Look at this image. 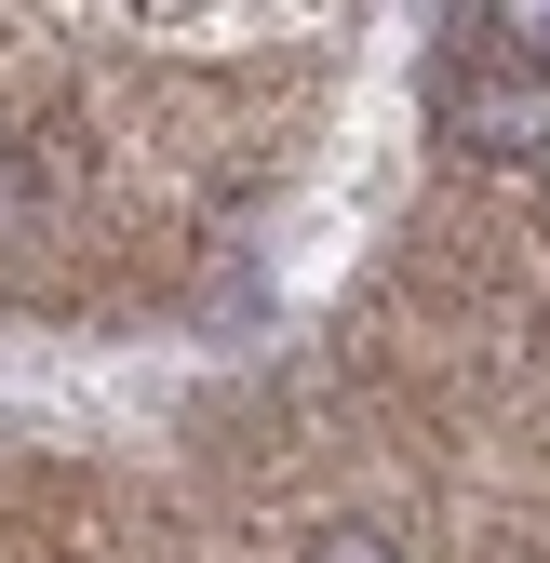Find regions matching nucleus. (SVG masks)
Returning <instances> with one entry per match:
<instances>
[{
	"mask_svg": "<svg viewBox=\"0 0 550 563\" xmlns=\"http://www.w3.org/2000/svg\"><path fill=\"white\" fill-rule=\"evenodd\" d=\"M430 121L457 134L470 162H537L550 148V67H524L510 41H457L430 67Z\"/></svg>",
	"mask_w": 550,
	"mask_h": 563,
	"instance_id": "nucleus-1",
	"label": "nucleus"
},
{
	"mask_svg": "<svg viewBox=\"0 0 550 563\" xmlns=\"http://www.w3.org/2000/svg\"><path fill=\"white\" fill-rule=\"evenodd\" d=\"M309 563H403V550H389L376 523H322V537H309Z\"/></svg>",
	"mask_w": 550,
	"mask_h": 563,
	"instance_id": "nucleus-2",
	"label": "nucleus"
},
{
	"mask_svg": "<svg viewBox=\"0 0 550 563\" xmlns=\"http://www.w3.org/2000/svg\"><path fill=\"white\" fill-rule=\"evenodd\" d=\"M484 27H497V41H510L524 67H550V0H524V14H484Z\"/></svg>",
	"mask_w": 550,
	"mask_h": 563,
	"instance_id": "nucleus-3",
	"label": "nucleus"
}]
</instances>
